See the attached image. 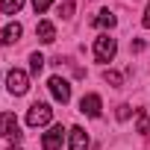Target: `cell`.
Returning <instances> with one entry per match:
<instances>
[{
  "mask_svg": "<svg viewBox=\"0 0 150 150\" xmlns=\"http://www.w3.org/2000/svg\"><path fill=\"white\" fill-rule=\"evenodd\" d=\"M115 53H118V44H115V38L109 33H103V35L94 38V59L97 62H112Z\"/></svg>",
  "mask_w": 150,
  "mask_h": 150,
  "instance_id": "6da1fadb",
  "label": "cell"
},
{
  "mask_svg": "<svg viewBox=\"0 0 150 150\" xmlns=\"http://www.w3.org/2000/svg\"><path fill=\"white\" fill-rule=\"evenodd\" d=\"M6 86H9V94H15V97L27 94V88H30V77H27V71L12 68V71L6 74Z\"/></svg>",
  "mask_w": 150,
  "mask_h": 150,
  "instance_id": "7a4b0ae2",
  "label": "cell"
},
{
  "mask_svg": "<svg viewBox=\"0 0 150 150\" xmlns=\"http://www.w3.org/2000/svg\"><path fill=\"white\" fill-rule=\"evenodd\" d=\"M50 118H53V109L47 103H33L30 112H27V124L30 127H44V124H50Z\"/></svg>",
  "mask_w": 150,
  "mask_h": 150,
  "instance_id": "3957f363",
  "label": "cell"
},
{
  "mask_svg": "<svg viewBox=\"0 0 150 150\" xmlns=\"http://www.w3.org/2000/svg\"><path fill=\"white\" fill-rule=\"evenodd\" d=\"M0 135L3 138H21V127H18V118H15V112H3L0 115Z\"/></svg>",
  "mask_w": 150,
  "mask_h": 150,
  "instance_id": "277c9868",
  "label": "cell"
},
{
  "mask_svg": "<svg viewBox=\"0 0 150 150\" xmlns=\"http://www.w3.org/2000/svg\"><path fill=\"white\" fill-rule=\"evenodd\" d=\"M47 88H50V94H53L59 103H68V100H71V83H68L65 77H50Z\"/></svg>",
  "mask_w": 150,
  "mask_h": 150,
  "instance_id": "5b68a950",
  "label": "cell"
},
{
  "mask_svg": "<svg viewBox=\"0 0 150 150\" xmlns=\"http://www.w3.org/2000/svg\"><path fill=\"white\" fill-rule=\"evenodd\" d=\"M62 141H65V129H62V124H56V127H50V129L44 132L41 147H44V150H59Z\"/></svg>",
  "mask_w": 150,
  "mask_h": 150,
  "instance_id": "8992f818",
  "label": "cell"
},
{
  "mask_svg": "<svg viewBox=\"0 0 150 150\" xmlns=\"http://www.w3.org/2000/svg\"><path fill=\"white\" fill-rule=\"evenodd\" d=\"M100 97L97 94H86L83 100H80V112L83 115H88V118H100Z\"/></svg>",
  "mask_w": 150,
  "mask_h": 150,
  "instance_id": "52a82bcc",
  "label": "cell"
},
{
  "mask_svg": "<svg viewBox=\"0 0 150 150\" xmlns=\"http://www.w3.org/2000/svg\"><path fill=\"white\" fill-rule=\"evenodd\" d=\"M71 150H86L88 147V132L83 127H71V141H68Z\"/></svg>",
  "mask_w": 150,
  "mask_h": 150,
  "instance_id": "ba28073f",
  "label": "cell"
},
{
  "mask_svg": "<svg viewBox=\"0 0 150 150\" xmlns=\"http://www.w3.org/2000/svg\"><path fill=\"white\" fill-rule=\"evenodd\" d=\"M35 33H38V41H44V44H53V41H56V27H53L50 21H38Z\"/></svg>",
  "mask_w": 150,
  "mask_h": 150,
  "instance_id": "9c48e42d",
  "label": "cell"
},
{
  "mask_svg": "<svg viewBox=\"0 0 150 150\" xmlns=\"http://www.w3.org/2000/svg\"><path fill=\"white\" fill-rule=\"evenodd\" d=\"M21 24H9L6 30H0V47H6V44H12V41H18L21 38Z\"/></svg>",
  "mask_w": 150,
  "mask_h": 150,
  "instance_id": "30bf717a",
  "label": "cell"
},
{
  "mask_svg": "<svg viewBox=\"0 0 150 150\" xmlns=\"http://www.w3.org/2000/svg\"><path fill=\"white\" fill-rule=\"evenodd\" d=\"M91 24H94V27H103V30H106V27H115V15H112L109 9H103V12H97V18H94Z\"/></svg>",
  "mask_w": 150,
  "mask_h": 150,
  "instance_id": "8fae6325",
  "label": "cell"
},
{
  "mask_svg": "<svg viewBox=\"0 0 150 150\" xmlns=\"http://www.w3.org/2000/svg\"><path fill=\"white\" fill-rule=\"evenodd\" d=\"M24 6V0H0V9H3V15H18Z\"/></svg>",
  "mask_w": 150,
  "mask_h": 150,
  "instance_id": "7c38bea8",
  "label": "cell"
},
{
  "mask_svg": "<svg viewBox=\"0 0 150 150\" xmlns=\"http://www.w3.org/2000/svg\"><path fill=\"white\" fill-rule=\"evenodd\" d=\"M41 68H44V56H41V53H33V56H30V71L38 77V74H41Z\"/></svg>",
  "mask_w": 150,
  "mask_h": 150,
  "instance_id": "4fadbf2b",
  "label": "cell"
},
{
  "mask_svg": "<svg viewBox=\"0 0 150 150\" xmlns=\"http://www.w3.org/2000/svg\"><path fill=\"white\" fill-rule=\"evenodd\" d=\"M138 132H141L144 138H150V118H147L144 112H138Z\"/></svg>",
  "mask_w": 150,
  "mask_h": 150,
  "instance_id": "5bb4252c",
  "label": "cell"
},
{
  "mask_svg": "<svg viewBox=\"0 0 150 150\" xmlns=\"http://www.w3.org/2000/svg\"><path fill=\"white\" fill-rule=\"evenodd\" d=\"M103 80H106L109 86H121V83H124V77H121L118 71H103Z\"/></svg>",
  "mask_w": 150,
  "mask_h": 150,
  "instance_id": "9a60e30c",
  "label": "cell"
},
{
  "mask_svg": "<svg viewBox=\"0 0 150 150\" xmlns=\"http://www.w3.org/2000/svg\"><path fill=\"white\" fill-rule=\"evenodd\" d=\"M50 3H53V0H33V9H35V15L47 12V9H50Z\"/></svg>",
  "mask_w": 150,
  "mask_h": 150,
  "instance_id": "2e32d148",
  "label": "cell"
},
{
  "mask_svg": "<svg viewBox=\"0 0 150 150\" xmlns=\"http://www.w3.org/2000/svg\"><path fill=\"white\" fill-rule=\"evenodd\" d=\"M59 15H62V18H71V15H74V3H71V0H65V3L59 6Z\"/></svg>",
  "mask_w": 150,
  "mask_h": 150,
  "instance_id": "e0dca14e",
  "label": "cell"
},
{
  "mask_svg": "<svg viewBox=\"0 0 150 150\" xmlns=\"http://www.w3.org/2000/svg\"><path fill=\"white\" fill-rule=\"evenodd\" d=\"M118 118H121V121H127V118H129V106H127V103H124V106H118Z\"/></svg>",
  "mask_w": 150,
  "mask_h": 150,
  "instance_id": "ac0fdd59",
  "label": "cell"
},
{
  "mask_svg": "<svg viewBox=\"0 0 150 150\" xmlns=\"http://www.w3.org/2000/svg\"><path fill=\"white\" fill-rule=\"evenodd\" d=\"M141 24H144V27L150 30V3H147V12H144V21H141Z\"/></svg>",
  "mask_w": 150,
  "mask_h": 150,
  "instance_id": "d6986e66",
  "label": "cell"
},
{
  "mask_svg": "<svg viewBox=\"0 0 150 150\" xmlns=\"http://www.w3.org/2000/svg\"><path fill=\"white\" fill-rule=\"evenodd\" d=\"M9 150H21V147H9Z\"/></svg>",
  "mask_w": 150,
  "mask_h": 150,
  "instance_id": "ffe728a7",
  "label": "cell"
}]
</instances>
